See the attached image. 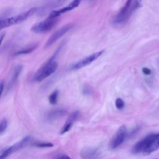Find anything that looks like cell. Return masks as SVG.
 <instances>
[{
  "instance_id": "603a6c76",
  "label": "cell",
  "mask_w": 159,
  "mask_h": 159,
  "mask_svg": "<svg viewBox=\"0 0 159 159\" xmlns=\"http://www.w3.org/2000/svg\"><path fill=\"white\" fill-rule=\"evenodd\" d=\"M4 82H3V81H1V84H0V88H1L0 94H1V95H2V94L3 89H4Z\"/></svg>"
},
{
  "instance_id": "277c9868",
  "label": "cell",
  "mask_w": 159,
  "mask_h": 159,
  "mask_svg": "<svg viewBox=\"0 0 159 159\" xmlns=\"http://www.w3.org/2000/svg\"><path fill=\"white\" fill-rule=\"evenodd\" d=\"M58 63L55 61H48L43 66L39 69L33 76V80L35 81H42L52 73H53L58 68Z\"/></svg>"
},
{
  "instance_id": "7402d4cb",
  "label": "cell",
  "mask_w": 159,
  "mask_h": 159,
  "mask_svg": "<svg viewBox=\"0 0 159 159\" xmlns=\"http://www.w3.org/2000/svg\"><path fill=\"white\" fill-rule=\"evenodd\" d=\"M142 72L145 74V75H150L151 74V70L147 68V67H144L142 68Z\"/></svg>"
},
{
  "instance_id": "d4e9b609",
  "label": "cell",
  "mask_w": 159,
  "mask_h": 159,
  "mask_svg": "<svg viewBox=\"0 0 159 159\" xmlns=\"http://www.w3.org/2000/svg\"><path fill=\"white\" fill-rule=\"evenodd\" d=\"M5 35V34H1V42H2V39H3V37H4V36Z\"/></svg>"
},
{
  "instance_id": "cb8c5ba5",
  "label": "cell",
  "mask_w": 159,
  "mask_h": 159,
  "mask_svg": "<svg viewBox=\"0 0 159 159\" xmlns=\"http://www.w3.org/2000/svg\"><path fill=\"white\" fill-rule=\"evenodd\" d=\"M65 1H66V0H58V4H62Z\"/></svg>"
},
{
  "instance_id": "5bb4252c",
  "label": "cell",
  "mask_w": 159,
  "mask_h": 159,
  "mask_svg": "<svg viewBox=\"0 0 159 159\" xmlns=\"http://www.w3.org/2000/svg\"><path fill=\"white\" fill-rule=\"evenodd\" d=\"M37 47H38V44H37V43L32 44V45H29L28 47H25V48H22L21 50L17 51V52L15 53V55H24V54H27V53H31V52H33L35 49H36Z\"/></svg>"
},
{
  "instance_id": "d6986e66",
  "label": "cell",
  "mask_w": 159,
  "mask_h": 159,
  "mask_svg": "<svg viewBox=\"0 0 159 159\" xmlns=\"http://www.w3.org/2000/svg\"><path fill=\"white\" fill-rule=\"evenodd\" d=\"M7 127V120L6 118L2 119L0 123V134H2Z\"/></svg>"
},
{
  "instance_id": "ac0fdd59",
  "label": "cell",
  "mask_w": 159,
  "mask_h": 159,
  "mask_svg": "<svg viewBox=\"0 0 159 159\" xmlns=\"http://www.w3.org/2000/svg\"><path fill=\"white\" fill-rule=\"evenodd\" d=\"M34 145L38 148H50L53 147V143L51 142H39L34 143Z\"/></svg>"
},
{
  "instance_id": "5b68a950",
  "label": "cell",
  "mask_w": 159,
  "mask_h": 159,
  "mask_svg": "<svg viewBox=\"0 0 159 159\" xmlns=\"http://www.w3.org/2000/svg\"><path fill=\"white\" fill-rule=\"evenodd\" d=\"M56 23V18L48 17L47 19L34 24L32 27L31 30L37 34H44L51 30Z\"/></svg>"
},
{
  "instance_id": "e0dca14e",
  "label": "cell",
  "mask_w": 159,
  "mask_h": 159,
  "mask_svg": "<svg viewBox=\"0 0 159 159\" xmlns=\"http://www.w3.org/2000/svg\"><path fill=\"white\" fill-rule=\"evenodd\" d=\"M58 95V91L57 90L53 91L51 93V94L48 96L49 102L52 104H55L57 102Z\"/></svg>"
},
{
  "instance_id": "7a4b0ae2",
  "label": "cell",
  "mask_w": 159,
  "mask_h": 159,
  "mask_svg": "<svg viewBox=\"0 0 159 159\" xmlns=\"http://www.w3.org/2000/svg\"><path fill=\"white\" fill-rule=\"evenodd\" d=\"M142 6L141 0H127L125 6L120 9L113 20V24L116 25H120L125 22L138 8Z\"/></svg>"
},
{
  "instance_id": "8992f818",
  "label": "cell",
  "mask_w": 159,
  "mask_h": 159,
  "mask_svg": "<svg viewBox=\"0 0 159 159\" xmlns=\"http://www.w3.org/2000/svg\"><path fill=\"white\" fill-rule=\"evenodd\" d=\"M127 135L126 126L123 125L120 126L116 133L114 135L109 143V147L112 149H115L119 147L124 141Z\"/></svg>"
},
{
  "instance_id": "44dd1931",
  "label": "cell",
  "mask_w": 159,
  "mask_h": 159,
  "mask_svg": "<svg viewBox=\"0 0 159 159\" xmlns=\"http://www.w3.org/2000/svg\"><path fill=\"white\" fill-rule=\"evenodd\" d=\"M54 159H71L69 156L65 154H58L55 157Z\"/></svg>"
},
{
  "instance_id": "6da1fadb",
  "label": "cell",
  "mask_w": 159,
  "mask_h": 159,
  "mask_svg": "<svg viewBox=\"0 0 159 159\" xmlns=\"http://www.w3.org/2000/svg\"><path fill=\"white\" fill-rule=\"evenodd\" d=\"M159 148V133L150 134L137 142L132 148V153L137 154L142 153L148 155Z\"/></svg>"
},
{
  "instance_id": "2e32d148",
  "label": "cell",
  "mask_w": 159,
  "mask_h": 159,
  "mask_svg": "<svg viewBox=\"0 0 159 159\" xmlns=\"http://www.w3.org/2000/svg\"><path fill=\"white\" fill-rule=\"evenodd\" d=\"M14 152V148H13L12 145L4 148V150H2L1 151V155H0V159L6 158V157H7L9 155H10Z\"/></svg>"
},
{
  "instance_id": "ffe728a7",
  "label": "cell",
  "mask_w": 159,
  "mask_h": 159,
  "mask_svg": "<svg viewBox=\"0 0 159 159\" xmlns=\"http://www.w3.org/2000/svg\"><path fill=\"white\" fill-rule=\"evenodd\" d=\"M115 104H116V108H117V109H119V110L122 109L124 107V106H125L124 101L121 98H117V99L116 100Z\"/></svg>"
},
{
  "instance_id": "30bf717a",
  "label": "cell",
  "mask_w": 159,
  "mask_h": 159,
  "mask_svg": "<svg viewBox=\"0 0 159 159\" xmlns=\"http://www.w3.org/2000/svg\"><path fill=\"white\" fill-rule=\"evenodd\" d=\"M79 114H80L79 111H76L73 112L70 115V116L68 117L67 120L65 123L64 125L62 127V128L60 130V134H65L66 132H68L70 130V129L71 128V127L73 125V122L78 118Z\"/></svg>"
},
{
  "instance_id": "484cf974",
  "label": "cell",
  "mask_w": 159,
  "mask_h": 159,
  "mask_svg": "<svg viewBox=\"0 0 159 159\" xmlns=\"http://www.w3.org/2000/svg\"><path fill=\"white\" fill-rule=\"evenodd\" d=\"M153 159H158V158H153Z\"/></svg>"
},
{
  "instance_id": "4fadbf2b",
  "label": "cell",
  "mask_w": 159,
  "mask_h": 159,
  "mask_svg": "<svg viewBox=\"0 0 159 159\" xmlns=\"http://www.w3.org/2000/svg\"><path fill=\"white\" fill-rule=\"evenodd\" d=\"M22 66L21 65H18V66H16V68H14V70L12 73V78H11V80L10 83H9V87L11 88L14 84V83L17 81L19 75L20 74V73L22 71Z\"/></svg>"
},
{
  "instance_id": "52a82bcc",
  "label": "cell",
  "mask_w": 159,
  "mask_h": 159,
  "mask_svg": "<svg viewBox=\"0 0 159 159\" xmlns=\"http://www.w3.org/2000/svg\"><path fill=\"white\" fill-rule=\"evenodd\" d=\"M73 27V24H67L65 26H63L61 28L55 32L47 40L44 47L47 48L52 45H53L56 41H57L59 39H60L62 36H63L67 32L71 30Z\"/></svg>"
},
{
  "instance_id": "7c38bea8",
  "label": "cell",
  "mask_w": 159,
  "mask_h": 159,
  "mask_svg": "<svg viewBox=\"0 0 159 159\" xmlns=\"http://www.w3.org/2000/svg\"><path fill=\"white\" fill-rule=\"evenodd\" d=\"M66 111L64 109H56L49 112V113L47 114V119L49 120H53L63 116L66 114Z\"/></svg>"
},
{
  "instance_id": "9c48e42d",
  "label": "cell",
  "mask_w": 159,
  "mask_h": 159,
  "mask_svg": "<svg viewBox=\"0 0 159 159\" xmlns=\"http://www.w3.org/2000/svg\"><path fill=\"white\" fill-rule=\"evenodd\" d=\"M81 1V0H73L68 6H65V7H63L62 9H60L59 10H56V11H53L51 12L50 14H49L48 17L57 18L61 14L65 13L67 11H71L72 9L78 7L80 5Z\"/></svg>"
},
{
  "instance_id": "3957f363",
  "label": "cell",
  "mask_w": 159,
  "mask_h": 159,
  "mask_svg": "<svg viewBox=\"0 0 159 159\" xmlns=\"http://www.w3.org/2000/svg\"><path fill=\"white\" fill-rule=\"evenodd\" d=\"M36 11H37V7H32L16 16L11 17L9 18H6L4 19H1L0 29H2L9 26L17 24L19 23H21L23 21L25 20L27 18L30 17L34 13L36 12Z\"/></svg>"
},
{
  "instance_id": "9a60e30c",
  "label": "cell",
  "mask_w": 159,
  "mask_h": 159,
  "mask_svg": "<svg viewBox=\"0 0 159 159\" xmlns=\"http://www.w3.org/2000/svg\"><path fill=\"white\" fill-rule=\"evenodd\" d=\"M30 140V137L29 136H27L25 137V138H24L23 139H22L20 142H19L18 143L13 145V148H14V152L19 150V149H20L22 148H23L24 147H25L28 143L29 142Z\"/></svg>"
},
{
  "instance_id": "ba28073f",
  "label": "cell",
  "mask_w": 159,
  "mask_h": 159,
  "mask_svg": "<svg viewBox=\"0 0 159 159\" xmlns=\"http://www.w3.org/2000/svg\"><path fill=\"white\" fill-rule=\"evenodd\" d=\"M104 50H101V51H99L97 52H95L83 59H81V60L78 61V62H76V63H75L72 66H71V70H78L80 68H81L84 66H86L88 65H89L90 63H91L93 61H95L96 59H98L103 53H104Z\"/></svg>"
},
{
  "instance_id": "8fae6325",
  "label": "cell",
  "mask_w": 159,
  "mask_h": 159,
  "mask_svg": "<svg viewBox=\"0 0 159 159\" xmlns=\"http://www.w3.org/2000/svg\"><path fill=\"white\" fill-rule=\"evenodd\" d=\"M98 150L94 148H84L81 152V156L84 159L95 158L98 156Z\"/></svg>"
}]
</instances>
